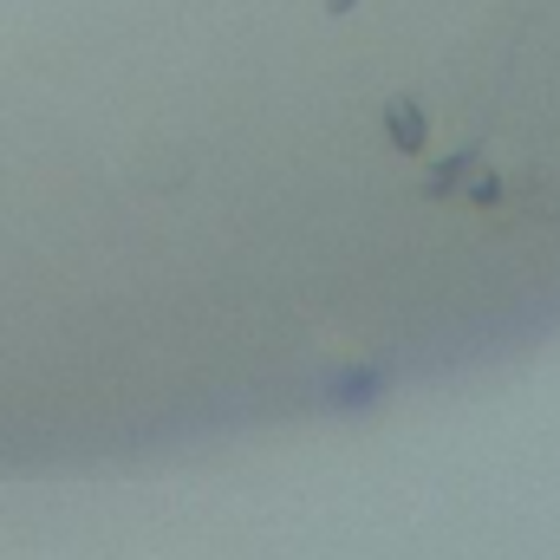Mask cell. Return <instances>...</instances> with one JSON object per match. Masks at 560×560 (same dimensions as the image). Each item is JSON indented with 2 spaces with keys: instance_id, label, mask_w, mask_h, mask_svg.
I'll return each mask as SVG.
<instances>
[{
  "instance_id": "obj_3",
  "label": "cell",
  "mask_w": 560,
  "mask_h": 560,
  "mask_svg": "<svg viewBox=\"0 0 560 560\" xmlns=\"http://www.w3.org/2000/svg\"><path fill=\"white\" fill-rule=\"evenodd\" d=\"M469 196H476V202H495V196H502V183H495V176H476V183H469Z\"/></svg>"
},
{
  "instance_id": "obj_2",
  "label": "cell",
  "mask_w": 560,
  "mask_h": 560,
  "mask_svg": "<svg viewBox=\"0 0 560 560\" xmlns=\"http://www.w3.org/2000/svg\"><path fill=\"white\" fill-rule=\"evenodd\" d=\"M463 176H469V156H450V163H436V176H430L423 189H430V196H443V189H456Z\"/></svg>"
},
{
  "instance_id": "obj_1",
  "label": "cell",
  "mask_w": 560,
  "mask_h": 560,
  "mask_svg": "<svg viewBox=\"0 0 560 560\" xmlns=\"http://www.w3.org/2000/svg\"><path fill=\"white\" fill-rule=\"evenodd\" d=\"M385 131H392V143H398L405 156H418L423 131H430V125H423V105L418 98H405V92H392V98H385Z\"/></svg>"
}]
</instances>
